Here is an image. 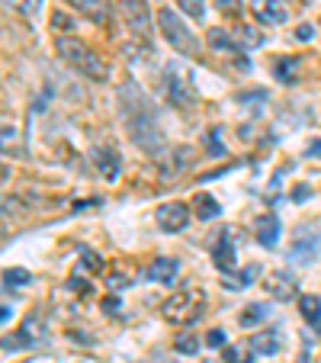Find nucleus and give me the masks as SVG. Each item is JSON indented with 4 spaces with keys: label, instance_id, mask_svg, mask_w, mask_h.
Segmentation results:
<instances>
[{
    "label": "nucleus",
    "instance_id": "1",
    "mask_svg": "<svg viewBox=\"0 0 321 363\" xmlns=\"http://www.w3.org/2000/svg\"><path fill=\"white\" fill-rule=\"evenodd\" d=\"M119 113H123V123H125V129H129L132 142H135L145 155L161 158V155H164V135L157 129V113L135 81H125L123 87H119Z\"/></svg>",
    "mask_w": 321,
    "mask_h": 363
},
{
    "label": "nucleus",
    "instance_id": "2",
    "mask_svg": "<svg viewBox=\"0 0 321 363\" xmlns=\"http://www.w3.org/2000/svg\"><path fill=\"white\" fill-rule=\"evenodd\" d=\"M58 58H62L64 65H71L77 74L90 77V81H96V84H103L106 77H110L106 62H103L96 52H90L84 42H77V39H58Z\"/></svg>",
    "mask_w": 321,
    "mask_h": 363
},
{
    "label": "nucleus",
    "instance_id": "3",
    "mask_svg": "<svg viewBox=\"0 0 321 363\" xmlns=\"http://www.w3.org/2000/svg\"><path fill=\"white\" fill-rule=\"evenodd\" d=\"M203 312H205V293L199 286L177 289V293L161 306V315L171 325H193L203 318Z\"/></svg>",
    "mask_w": 321,
    "mask_h": 363
},
{
    "label": "nucleus",
    "instance_id": "4",
    "mask_svg": "<svg viewBox=\"0 0 321 363\" xmlns=\"http://www.w3.org/2000/svg\"><path fill=\"white\" fill-rule=\"evenodd\" d=\"M157 26H161V35L167 39V45H171L174 52H180V55H186V58L199 55V39L193 35V29L186 26L171 7L157 10Z\"/></svg>",
    "mask_w": 321,
    "mask_h": 363
},
{
    "label": "nucleus",
    "instance_id": "5",
    "mask_svg": "<svg viewBox=\"0 0 321 363\" xmlns=\"http://www.w3.org/2000/svg\"><path fill=\"white\" fill-rule=\"evenodd\" d=\"M164 94L167 103L177 110H190L196 106V87H193V74L184 65H167L164 68Z\"/></svg>",
    "mask_w": 321,
    "mask_h": 363
},
{
    "label": "nucleus",
    "instance_id": "6",
    "mask_svg": "<svg viewBox=\"0 0 321 363\" xmlns=\"http://www.w3.org/2000/svg\"><path fill=\"white\" fill-rule=\"evenodd\" d=\"M157 228L167 235H177L186 228V222H190V206L186 203H164V206H157Z\"/></svg>",
    "mask_w": 321,
    "mask_h": 363
},
{
    "label": "nucleus",
    "instance_id": "7",
    "mask_svg": "<svg viewBox=\"0 0 321 363\" xmlns=\"http://www.w3.org/2000/svg\"><path fill=\"white\" fill-rule=\"evenodd\" d=\"M119 10H123V16H125V26H129L135 35L148 39V35H151L148 4H145V0H119Z\"/></svg>",
    "mask_w": 321,
    "mask_h": 363
},
{
    "label": "nucleus",
    "instance_id": "8",
    "mask_svg": "<svg viewBox=\"0 0 321 363\" xmlns=\"http://www.w3.org/2000/svg\"><path fill=\"white\" fill-rule=\"evenodd\" d=\"M212 261H215V267H219L222 274H232V270H235V264H238L235 228H225V232L219 235V241H215V247H212Z\"/></svg>",
    "mask_w": 321,
    "mask_h": 363
},
{
    "label": "nucleus",
    "instance_id": "9",
    "mask_svg": "<svg viewBox=\"0 0 321 363\" xmlns=\"http://www.w3.org/2000/svg\"><path fill=\"white\" fill-rule=\"evenodd\" d=\"M251 13L260 26H280L286 23L289 10L283 7V0H251Z\"/></svg>",
    "mask_w": 321,
    "mask_h": 363
},
{
    "label": "nucleus",
    "instance_id": "10",
    "mask_svg": "<svg viewBox=\"0 0 321 363\" xmlns=\"http://www.w3.org/2000/svg\"><path fill=\"white\" fill-rule=\"evenodd\" d=\"M264 286L276 302H289V299H295V293H299V283H295V277L289 274V270H276V274H270Z\"/></svg>",
    "mask_w": 321,
    "mask_h": 363
},
{
    "label": "nucleus",
    "instance_id": "11",
    "mask_svg": "<svg viewBox=\"0 0 321 363\" xmlns=\"http://www.w3.org/2000/svg\"><path fill=\"white\" fill-rule=\"evenodd\" d=\"M254 238H257L260 247H270L274 251L280 245V219L274 213H264L257 222H254Z\"/></svg>",
    "mask_w": 321,
    "mask_h": 363
},
{
    "label": "nucleus",
    "instance_id": "12",
    "mask_svg": "<svg viewBox=\"0 0 321 363\" xmlns=\"http://www.w3.org/2000/svg\"><path fill=\"white\" fill-rule=\"evenodd\" d=\"M90 158H94V167L100 171L103 180L116 184V180H119V155H116V151L106 148V145H100V148L90 151Z\"/></svg>",
    "mask_w": 321,
    "mask_h": 363
},
{
    "label": "nucleus",
    "instance_id": "13",
    "mask_svg": "<svg viewBox=\"0 0 321 363\" xmlns=\"http://www.w3.org/2000/svg\"><path fill=\"white\" fill-rule=\"evenodd\" d=\"M318 251H321V235L318 232H302V235H295V241H293V261H299V264H312L315 257H318Z\"/></svg>",
    "mask_w": 321,
    "mask_h": 363
},
{
    "label": "nucleus",
    "instance_id": "14",
    "mask_svg": "<svg viewBox=\"0 0 321 363\" xmlns=\"http://www.w3.org/2000/svg\"><path fill=\"white\" fill-rule=\"evenodd\" d=\"M177 274H180V261L177 257H154L151 261V267L145 270V277H148L151 283H174L177 280Z\"/></svg>",
    "mask_w": 321,
    "mask_h": 363
},
{
    "label": "nucleus",
    "instance_id": "15",
    "mask_svg": "<svg viewBox=\"0 0 321 363\" xmlns=\"http://www.w3.org/2000/svg\"><path fill=\"white\" fill-rule=\"evenodd\" d=\"M77 13H84L90 23H106L110 20V0H68Z\"/></svg>",
    "mask_w": 321,
    "mask_h": 363
},
{
    "label": "nucleus",
    "instance_id": "16",
    "mask_svg": "<svg viewBox=\"0 0 321 363\" xmlns=\"http://www.w3.org/2000/svg\"><path fill=\"white\" fill-rule=\"evenodd\" d=\"M283 341H280V331H260V335H251V350L260 357H274L280 354Z\"/></svg>",
    "mask_w": 321,
    "mask_h": 363
},
{
    "label": "nucleus",
    "instance_id": "17",
    "mask_svg": "<svg viewBox=\"0 0 321 363\" xmlns=\"http://www.w3.org/2000/svg\"><path fill=\"white\" fill-rule=\"evenodd\" d=\"M299 315L308 322V328L321 331V296H299Z\"/></svg>",
    "mask_w": 321,
    "mask_h": 363
},
{
    "label": "nucleus",
    "instance_id": "18",
    "mask_svg": "<svg viewBox=\"0 0 321 363\" xmlns=\"http://www.w3.org/2000/svg\"><path fill=\"white\" fill-rule=\"evenodd\" d=\"M193 213H196V219L209 222V219H219L222 206L215 196H209V193H199V196H193Z\"/></svg>",
    "mask_w": 321,
    "mask_h": 363
},
{
    "label": "nucleus",
    "instance_id": "19",
    "mask_svg": "<svg viewBox=\"0 0 321 363\" xmlns=\"http://www.w3.org/2000/svg\"><path fill=\"white\" fill-rule=\"evenodd\" d=\"M209 45L215 48V52H222V55H241L244 48L238 45V39L235 35H228L225 29H212L209 33Z\"/></svg>",
    "mask_w": 321,
    "mask_h": 363
},
{
    "label": "nucleus",
    "instance_id": "20",
    "mask_svg": "<svg viewBox=\"0 0 321 363\" xmlns=\"http://www.w3.org/2000/svg\"><path fill=\"white\" fill-rule=\"evenodd\" d=\"M266 318H270V306H266V302H251L238 315V322H241V328H254V325L266 322Z\"/></svg>",
    "mask_w": 321,
    "mask_h": 363
},
{
    "label": "nucleus",
    "instance_id": "21",
    "mask_svg": "<svg viewBox=\"0 0 321 363\" xmlns=\"http://www.w3.org/2000/svg\"><path fill=\"white\" fill-rule=\"evenodd\" d=\"M222 360L225 363H254V350L251 344H228V347H222Z\"/></svg>",
    "mask_w": 321,
    "mask_h": 363
},
{
    "label": "nucleus",
    "instance_id": "22",
    "mask_svg": "<svg viewBox=\"0 0 321 363\" xmlns=\"http://www.w3.org/2000/svg\"><path fill=\"white\" fill-rule=\"evenodd\" d=\"M257 277V267H247V270H238V274H225V289H247Z\"/></svg>",
    "mask_w": 321,
    "mask_h": 363
},
{
    "label": "nucleus",
    "instance_id": "23",
    "mask_svg": "<svg viewBox=\"0 0 321 363\" xmlns=\"http://www.w3.org/2000/svg\"><path fill=\"white\" fill-rule=\"evenodd\" d=\"M26 283H33V274L23 267H13V270H4V286L7 289H20L26 286Z\"/></svg>",
    "mask_w": 321,
    "mask_h": 363
},
{
    "label": "nucleus",
    "instance_id": "24",
    "mask_svg": "<svg viewBox=\"0 0 321 363\" xmlns=\"http://www.w3.org/2000/svg\"><path fill=\"white\" fill-rule=\"evenodd\" d=\"M235 39H238V45L244 48V52H247V48H257V45H264V35H260L254 26H241L238 33H235Z\"/></svg>",
    "mask_w": 321,
    "mask_h": 363
},
{
    "label": "nucleus",
    "instance_id": "25",
    "mask_svg": "<svg viewBox=\"0 0 321 363\" xmlns=\"http://www.w3.org/2000/svg\"><path fill=\"white\" fill-rule=\"evenodd\" d=\"M274 74L280 84H293L295 81V58H280V62L274 65Z\"/></svg>",
    "mask_w": 321,
    "mask_h": 363
},
{
    "label": "nucleus",
    "instance_id": "26",
    "mask_svg": "<svg viewBox=\"0 0 321 363\" xmlns=\"http://www.w3.org/2000/svg\"><path fill=\"white\" fill-rule=\"evenodd\" d=\"M174 347L180 350V354H196L199 350V337L196 335H190V331H186V335H177V341H174Z\"/></svg>",
    "mask_w": 321,
    "mask_h": 363
},
{
    "label": "nucleus",
    "instance_id": "27",
    "mask_svg": "<svg viewBox=\"0 0 321 363\" xmlns=\"http://www.w3.org/2000/svg\"><path fill=\"white\" fill-rule=\"evenodd\" d=\"M81 270H87V274H100V270H103V257L96 251H84L81 254Z\"/></svg>",
    "mask_w": 321,
    "mask_h": 363
},
{
    "label": "nucleus",
    "instance_id": "28",
    "mask_svg": "<svg viewBox=\"0 0 321 363\" xmlns=\"http://www.w3.org/2000/svg\"><path fill=\"white\" fill-rule=\"evenodd\" d=\"M177 7L184 10L190 20H199V16L205 13V4H203V0H177Z\"/></svg>",
    "mask_w": 321,
    "mask_h": 363
},
{
    "label": "nucleus",
    "instance_id": "29",
    "mask_svg": "<svg viewBox=\"0 0 321 363\" xmlns=\"http://www.w3.org/2000/svg\"><path fill=\"white\" fill-rule=\"evenodd\" d=\"M205 344H209L212 350H219V347H228V335L222 328H212L209 335H205Z\"/></svg>",
    "mask_w": 321,
    "mask_h": 363
},
{
    "label": "nucleus",
    "instance_id": "30",
    "mask_svg": "<svg viewBox=\"0 0 321 363\" xmlns=\"http://www.w3.org/2000/svg\"><path fill=\"white\" fill-rule=\"evenodd\" d=\"M205 145H209V151L215 155V158H222V155H225V145H222V138H219V129H209Z\"/></svg>",
    "mask_w": 321,
    "mask_h": 363
},
{
    "label": "nucleus",
    "instance_id": "31",
    "mask_svg": "<svg viewBox=\"0 0 321 363\" xmlns=\"http://www.w3.org/2000/svg\"><path fill=\"white\" fill-rule=\"evenodd\" d=\"M68 286L74 289V293H81V296H90V293H94V283H84L81 277H71V280H68Z\"/></svg>",
    "mask_w": 321,
    "mask_h": 363
},
{
    "label": "nucleus",
    "instance_id": "32",
    "mask_svg": "<svg viewBox=\"0 0 321 363\" xmlns=\"http://www.w3.org/2000/svg\"><path fill=\"white\" fill-rule=\"evenodd\" d=\"M10 7H16L20 13L33 16V13H35V0H10Z\"/></svg>",
    "mask_w": 321,
    "mask_h": 363
},
{
    "label": "nucleus",
    "instance_id": "33",
    "mask_svg": "<svg viewBox=\"0 0 321 363\" xmlns=\"http://www.w3.org/2000/svg\"><path fill=\"white\" fill-rule=\"evenodd\" d=\"M238 4H241V0H215V7H219L222 13H235V10H238Z\"/></svg>",
    "mask_w": 321,
    "mask_h": 363
},
{
    "label": "nucleus",
    "instance_id": "34",
    "mask_svg": "<svg viewBox=\"0 0 321 363\" xmlns=\"http://www.w3.org/2000/svg\"><path fill=\"white\" fill-rule=\"evenodd\" d=\"M305 155H308V158H315V161L321 158V138H315V142L308 145V148H305Z\"/></svg>",
    "mask_w": 321,
    "mask_h": 363
},
{
    "label": "nucleus",
    "instance_id": "35",
    "mask_svg": "<svg viewBox=\"0 0 321 363\" xmlns=\"http://www.w3.org/2000/svg\"><path fill=\"white\" fill-rule=\"evenodd\" d=\"M103 308H106V315H113V312H119V299H103Z\"/></svg>",
    "mask_w": 321,
    "mask_h": 363
},
{
    "label": "nucleus",
    "instance_id": "36",
    "mask_svg": "<svg viewBox=\"0 0 321 363\" xmlns=\"http://www.w3.org/2000/svg\"><path fill=\"white\" fill-rule=\"evenodd\" d=\"M315 35V29L312 26H299V33H295V39H302V42H308Z\"/></svg>",
    "mask_w": 321,
    "mask_h": 363
},
{
    "label": "nucleus",
    "instance_id": "37",
    "mask_svg": "<svg viewBox=\"0 0 321 363\" xmlns=\"http://www.w3.org/2000/svg\"><path fill=\"white\" fill-rule=\"evenodd\" d=\"M55 29H71V23H68V20H64V16H62V13H55Z\"/></svg>",
    "mask_w": 321,
    "mask_h": 363
},
{
    "label": "nucleus",
    "instance_id": "38",
    "mask_svg": "<svg viewBox=\"0 0 321 363\" xmlns=\"http://www.w3.org/2000/svg\"><path fill=\"white\" fill-rule=\"evenodd\" d=\"M308 196V186H299V190L293 193V199H305Z\"/></svg>",
    "mask_w": 321,
    "mask_h": 363
}]
</instances>
